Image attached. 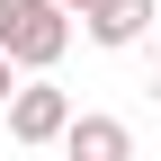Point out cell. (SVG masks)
<instances>
[{"label":"cell","mask_w":161,"mask_h":161,"mask_svg":"<svg viewBox=\"0 0 161 161\" xmlns=\"http://www.w3.org/2000/svg\"><path fill=\"white\" fill-rule=\"evenodd\" d=\"M63 45H72L63 0H0V54H9L18 72H54Z\"/></svg>","instance_id":"obj_1"},{"label":"cell","mask_w":161,"mask_h":161,"mask_svg":"<svg viewBox=\"0 0 161 161\" xmlns=\"http://www.w3.org/2000/svg\"><path fill=\"white\" fill-rule=\"evenodd\" d=\"M9 134H18V143H63V134H72V98L54 90L45 72L18 80V98H9Z\"/></svg>","instance_id":"obj_2"},{"label":"cell","mask_w":161,"mask_h":161,"mask_svg":"<svg viewBox=\"0 0 161 161\" xmlns=\"http://www.w3.org/2000/svg\"><path fill=\"white\" fill-rule=\"evenodd\" d=\"M80 27H90V45L125 54V45H143V36H152V0H98Z\"/></svg>","instance_id":"obj_3"},{"label":"cell","mask_w":161,"mask_h":161,"mask_svg":"<svg viewBox=\"0 0 161 161\" xmlns=\"http://www.w3.org/2000/svg\"><path fill=\"white\" fill-rule=\"evenodd\" d=\"M63 161H134V134H125V116H72V134H63Z\"/></svg>","instance_id":"obj_4"},{"label":"cell","mask_w":161,"mask_h":161,"mask_svg":"<svg viewBox=\"0 0 161 161\" xmlns=\"http://www.w3.org/2000/svg\"><path fill=\"white\" fill-rule=\"evenodd\" d=\"M9 98H18V63L0 54V108H9Z\"/></svg>","instance_id":"obj_5"},{"label":"cell","mask_w":161,"mask_h":161,"mask_svg":"<svg viewBox=\"0 0 161 161\" xmlns=\"http://www.w3.org/2000/svg\"><path fill=\"white\" fill-rule=\"evenodd\" d=\"M152 98H161V45H152Z\"/></svg>","instance_id":"obj_6"},{"label":"cell","mask_w":161,"mask_h":161,"mask_svg":"<svg viewBox=\"0 0 161 161\" xmlns=\"http://www.w3.org/2000/svg\"><path fill=\"white\" fill-rule=\"evenodd\" d=\"M63 9H80V18H90V9H98V0H63Z\"/></svg>","instance_id":"obj_7"}]
</instances>
